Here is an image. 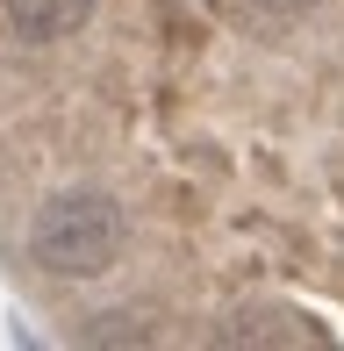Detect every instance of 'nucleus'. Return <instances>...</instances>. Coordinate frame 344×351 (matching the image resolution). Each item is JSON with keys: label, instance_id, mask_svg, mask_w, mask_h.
I'll return each mask as SVG.
<instances>
[{"label": "nucleus", "instance_id": "obj_1", "mask_svg": "<svg viewBox=\"0 0 344 351\" xmlns=\"http://www.w3.org/2000/svg\"><path fill=\"white\" fill-rule=\"evenodd\" d=\"M122 237H130V222L108 194H58L29 222V258L58 280H101L122 258Z\"/></svg>", "mask_w": 344, "mask_h": 351}, {"label": "nucleus", "instance_id": "obj_3", "mask_svg": "<svg viewBox=\"0 0 344 351\" xmlns=\"http://www.w3.org/2000/svg\"><path fill=\"white\" fill-rule=\"evenodd\" d=\"M244 8V22H258V29H287V22H302L316 0H237Z\"/></svg>", "mask_w": 344, "mask_h": 351}, {"label": "nucleus", "instance_id": "obj_2", "mask_svg": "<svg viewBox=\"0 0 344 351\" xmlns=\"http://www.w3.org/2000/svg\"><path fill=\"white\" fill-rule=\"evenodd\" d=\"M93 14V0H8V29L22 43H58Z\"/></svg>", "mask_w": 344, "mask_h": 351}]
</instances>
